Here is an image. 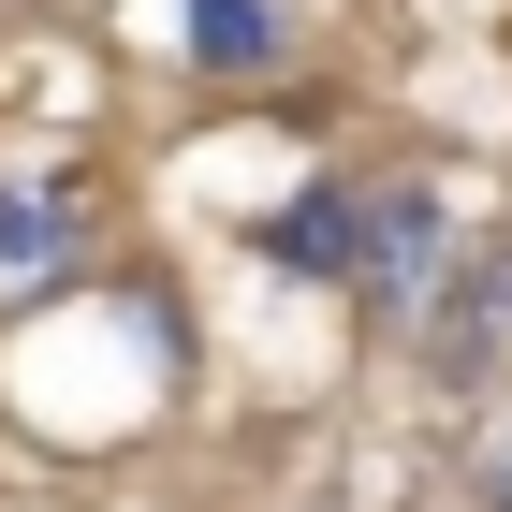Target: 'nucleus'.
<instances>
[{
    "instance_id": "obj_6",
    "label": "nucleus",
    "mask_w": 512,
    "mask_h": 512,
    "mask_svg": "<svg viewBox=\"0 0 512 512\" xmlns=\"http://www.w3.org/2000/svg\"><path fill=\"white\" fill-rule=\"evenodd\" d=\"M483 512H512V410L483 425Z\"/></svg>"
},
{
    "instance_id": "obj_1",
    "label": "nucleus",
    "mask_w": 512,
    "mask_h": 512,
    "mask_svg": "<svg viewBox=\"0 0 512 512\" xmlns=\"http://www.w3.org/2000/svg\"><path fill=\"white\" fill-rule=\"evenodd\" d=\"M454 249H469V235H454V205H439L425 176H366V249H352V278H337V293H352L381 337H410V322L439 308Z\"/></svg>"
},
{
    "instance_id": "obj_3",
    "label": "nucleus",
    "mask_w": 512,
    "mask_h": 512,
    "mask_svg": "<svg viewBox=\"0 0 512 512\" xmlns=\"http://www.w3.org/2000/svg\"><path fill=\"white\" fill-rule=\"evenodd\" d=\"M74 235H88V205L59 176H0V293H44L74 264Z\"/></svg>"
},
{
    "instance_id": "obj_5",
    "label": "nucleus",
    "mask_w": 512,
    "mask_h": 512,
    "mask_svg": "<svg viewBox=\"0 0 512 512\" xmlns=\"http://www.w3.org/2000/svg\"><path fill=\"white\" fill-rule=\"evenodd\" d=\"M191 44H205V74H264L278 59V0H191Z\"/></svg>"
},
{
    "instance_id": "obj_4",
    "label": "nucleus",
    "mask_w": 512,
    "mask_h": 512,
    "mask_svg": "<svg viewBox=\"0 0 512 512\" xmlns=\"http://www.w3.org/2000/svg\"><path fill=\"white\" fill-rule=\"evenodd\" d=\"M264 249L308 264V278H352V249H366V176H308V191L264 220Z\"/></svg>"
},
{
    "instance_id": "obj_2",
    "label": "nucleus",
    "mask_w": 512,
    "mask_h": 512,
    "mask_svg": "<svg viewBox=\"0 0 512 512\" xmlns=\"http://www.w3.org/2000/svg\"><path fill=\"white\" fill-rule=\"evenodd\" d=\"M410 366H425L439 395H498L512 381V220H483V235L454 249L439 308L410 322Z\"/></svg>"
}]
</instances>
